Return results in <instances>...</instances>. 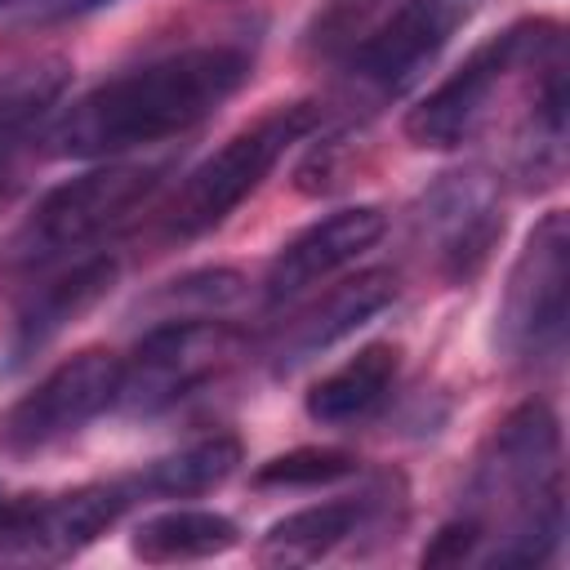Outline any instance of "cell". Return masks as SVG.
Returning a JSON list of instances; mask_svg holds the SVG:
<instances>
[{
  "instance_id": "8992f818",
  "label": "cell",
  "mask_w": 570,
  "mask_h": 570,
  "mask_svg": "<svg viewBox=\"0 0 570 570\" xmlns=\"http://www.w3.org/2000/svg\"><path fill=\"white\" fill-rule=\"evenodd\" d=\"M557 49H566V36L552 18H521L512 27H503L499 36L481 40L436 89H428L410 116H405V138L414 147H432V151H450L463 147L490 116L494 94L517 76L539 67L543 58H552Z\"/></svg>"
},
{
  "instance_id": "2e32d148",
  "label": "cell",
  "mask_w": 570,
  "mask_h": 570,
  "mask_svg": "<svg viewBox=\"0 0 570 570\" xmlns=\"http://www.w3.org/2000/svg\"><path fill=\"white\" fill-rule=\"evenodd\" d=\"M396 272L387 267H370V272H356L338 285H330L321 298H312L276 338L272 356H276V370H294L321 352H330L334 343H343L347 334H356L361 325H370L392 298H396Z\"/></svg>"
},
{
  "instance_id": "44dd1931",
  "label": "cell",
  "mask_w": 570,
  "mask_h": 570,
  "mask_svg": "<svg viewBox=\"0 0 570 570\" xmlns=\"http://www.w3.org/2000/svg\"><path fill=\"white\" fill-rule=\"evenodd\" d=\"M361 472V459L347 450H330V445H298L285 450L267 463H258L254 485L258 490H321L334 481H347Z\"/></svg>"
},
{
  "instance_id": "3957f363",
  "label": "cell",
  "mask_w": 570,
  "mask_h": 570,
  "mask_svg": "<svg viewBox=\"0 0 570 570\" xmlns=\"http://www.w3.org/2000/svg\"><path fill=\"white\" fill-rule=\"evenodd\" d=\"M169 165H138V160H98L80 178L58 183L36 200L22 227L9 240V267L22 276L53 272L71 258H85L111 227L138 214L165 183Z\"/></svg>"
},
{
  "instance_id": "7c38bea8",
  "label": "cell",
  "mask_w": 570,
  "mask_h": 570,
  "mask_svg": "<svg viewBox=\"0 0 570 570\" xmlns=\"http://www.w3.org/2000/svg\"><path fill=\"white\" fill-rule=\"evenodd\" d=\"M116 276H120V258L107 254V249L53 267V276L40 289L27 294V303L18 307V316L9 325L0 374L27 370L62 330H71L98 298H107V289L116 285Z\"/></svg>"
},
{
  "instance_id": "5b68a950",
  "label": "cell",
  "mask_w": 570,
  "mask_h": 570,
  "mask_svg": "<svg viewBox=\"0 0 570 570\" xmlns=\"http://www.w3.org/2000/svg\"><path fill=\"white\" fill-rule=\"evenodd\" d=\"M570 330V218L548 209L525 236L494 312V347L512 370L548 374L566 356Z\"/></svg>"
},
{
  "instance_id": "ffe728a7",
  "label": "cell",
  "mask_w": 570,
  "mask_h": 570,
  "mask_svg": "<svg viewBox=\"0 0 570 570\" xmlns=\"http://www.w3.org/2000/svg\"><path fill=\"white\" fill-rule=\"evenodd\" d=\"M240 463V441L232 432H214L200 436L165 459H151L147 468L134 472L138 499H200L214 485H223Z\"/></svg>"
},
{
  "instance_id": "9a60e30c",
  "label": "cell",
  "mask_w": 570,
  "mask_h": 570,
  "mask_svg": "<svg viewBox=\"0 0 570 570\" xmlns=\"http://www.w3.org/2000/svg\"><path fill=\"white\" fill-rule=\"evenodd\" d=\"M71 85V62L62 53L27 58L0 71V205L18 187V169L36 142H45L53 116L62 111Z\"/></svg>"
},
{
  "instance_id": "7a4b0ae2",
  "label": "cell",
  "mask_w": 570,
  "mask_h": 570,
  "mask_svg": "<svg viewBox=\"0 0 570 570\" xmlns=\"http://www.w3.org/2000/svg\"><path fill=\"white\" fill-rule=\"evenodd\" d=\"M463 512L490 534L485 566H543L566 539L561 428L543 401L517 405L485 441Z\"/></svg>"
},
{
  "instance_id": "277c9868",
  "label": "cell",
  "mask_w": 570,
  "mask_h": 570,
  "mask_svg": "<svg viewBox=\"0 0 570 570\" xmlns=\"http://www.w3.org/2000/svg\"><path fill=\"white\" fill-rule=\"evenodd\" d=\"M321 125L316 102H281L263 111L254 125L236 129L218 151H209L174 191V200L160 214V227L169 240H196L214 227H223L281 165L289 147H298Z\"/></svg>"
},
{
  "instance_id": "d6986e66",
  "label": "cell",
  "mask_w": 570,
  "mask_h": 570,
  "mask_svg": "<svg viewBox=\"0 0 570 570\" xmlns=\"http://www.w3.org/2000/svg\"><path fill=\"white\" fill-rule=\"evenodd\" d=\"M240 543V525L214 508H169L147 521H138L129 552L147 566H183V561H205L223 557Z\"/></svg>"
},
{
  "instance_id": "9c48e42d",
  "label": "cell",
  "mask_w": 570,
  "mask_h": 570,
  "mask_svg": "<svg viewBox=\"0 0 570 570\" xmlns=\"http://www.w3.org/2000/svg\"><path fill=\"white\" fill-rule=\"evenodd\" d=\"M481 0H401L374 31L352 45L347 76L370 98H401L423 80L459 27L476 13Z\"/></svg>"
},
{
  "instance_id": "6da1fadb",
  "label": "cell",
  "mask_w": 570,
  "mask_h": 570,
  "mask_svg": "<svg viewBox=\"0 0 570 570\" xmlns=\"http://www.w3.org/2000/svg\"><path fill=\"white\" fill-rule=\"evenodd\" d=\"M249 71L254 49L240 40L183 45L98 80L53 116L45 142L62 160H120L209 120L249 80Z\"/></svg>"
},
{
  "instance_id": "603a6c76",
  "label": "cell",
  "mask_w": 570,
  "mask_h": 570,
  "mask_svg": "<svg viewBox=\"0 0 570 570\" xmlns=\"http://www.w3.org/2000/svg\"><path fill=\"white\" fill-rule=\"evenodd\" d=\"M481 548H485V530H481L468 512H459L454 521H445V525L428 539L423 566H463V561H476Z\"/></svg>"
},
{
  "instance_id": "e0dca14e",
  "label": "cell",
  "mask_w": 570,
  "mask_h": 570,
  "mask_svg": "<svg viewBox=\"0 0 570 570\" xmlns=\"http://www.w3.org/2000/svg\"><path fill=\"white\" fill-rule=\"evenodd\" d=\"M401 379V347L396 343H365L356 356L334 365L307 387V419L321 428H352L374 419Z\"/></svg>"
},
{
  "instance_id": "cb8c5ba5",
  "label": "cell",
  "mask_w": 570,
  "mask_h": 570,
  "mask_svg": "<svg viewBox=\"0 0 570 570\" xmlns=\"http://www.w3.org/2000/svg\"><path fill=\"white\" fill-rule=\"evenodd\" d=\"M111 0H0V22H62L85 18Z\"/></svg>"
},
{
  "instance_id": "8fae6325",
  "label": "cell",
  "mask_w": 570,
  "mask_h": 570,
  "mask_svg": "<svg viewBox=\"0 0 570 570\" xmlns=\"http://www.w3.org/2000/svg\"><path fill=\"white\" fill-rule=\"evenodd\" d=\"M383 232H387V214L379 205H347V209L316 218L312 227H303L272 254L263 272V298L281 307V303H294L321 289L330 276H338L361 254H370L383 240Z\"/></svg>"
},
{
  "instance_id": "ba28073f",
  "label": "cell",
  "mask_w": 570,
  "mask_h": 570,
  "mask_svg": "<svg viewBox=\"0 0 570 570\" xmlns=\"http://www.w3.org/2000/svg\"><path fill=\"white\" fill-rule=\"evenodd\" d=\"M116 392L120 356L102 347L76 352L9 405V414L0 419V445L9 454H40L89 428L98 414L116 410Z\"/></svg>"
},
{
  "instance_id": "7402d4cb",
  "label": "cell",
  "mask_w": 570,
  "mask_h": 570,
  "mask_svg": "<svg viewBox=\"0 0 570 570\" xmlns=\"http://www.w3.org/2000/svg\"><path fill=\"white\" fill-rule=\"evenodd\" d=\"M245 294V276L232 267H205V272H187L178 281H165L147 307H156L165 316H218L223 307H232Z\"/></svg>"
},
{
  "instance_id": "ac0fdd59",
  "label": "cell",
  "mask_w": 570,
  "mask_h": 570,
  "mask_svg": "<svg viewBox=\"0 0 570 570\" xmlns=\"http://www.w3.org/2000/svg\"><path fill=\"white\" fill-rule=\"evenodd\" d=\"M566 49L530 67V107L517 142V174L530 187H548L566 174Z\"/></svg>"
},
{
  "instance_id": "4fadbf2b",
  "label": "cell",
  "mask_w": 570,
  "mask_h": 570,
  "mask_svg": "<svg viewBox=\"0 0 570 570\" xmlns=\"http://www.w3.org/2000/svg\"><path fill=\"white\" fill-rule=\"evenodd\" d=\"M138 499L134 476L76 485L67 494H36V512L22 530V539L4 552L13 561H67L85 552L98 534H107Z\"/></svg>"
},
{
  "instance_id": "52a82bcc",
  "label": "cell",
  "mask_w": 570,
  "mask_h": 570,
  "mask_svg": "<svg viewBox=\"0 0 570 570\" xmlns=\"http://www.w3.org/2000/svg\"><path fill=\"white\" fill-rule=\"evenodd\" d=\"M240 347V330L223 316H165L120 356V414H165L209 383Z\"/></svg>"
},
{
  "instance_id": "30bf717a",
  "label": "cell",
  "mask_w": 570,
  "mask_h": 570,
  "mask_svg": "<svg viewBox=\"0 0 570 570\" xmlns=\"http://www.w3.org/2000/svg\"><path fill=\"white\" fill-rule=\"evenodd\" d=\"M414 232L432 249L436 272L463 285L490 263L503 236L499 196L481 174H441L419 200Z\"/></svg>"
},
{
  "instance_id": "5bb4252c",
  "label": "cell",
  "mask_w": 570,
  "mask_h": 570,
  "mask_svg": "<svg viewBox=\"0 0 570 570\" xmlns=\"http://www.w3.org/2000/svg\"><path fill=\"white\" fill-rule=\"evenodd\" d=\"M392 499L396 494H387V485H379L365 494H343V499L298 508L267 525V534L258 539V561L263 566H316V561L361 543L379 525H387Z\"/></svg>"
}]
</instances>
